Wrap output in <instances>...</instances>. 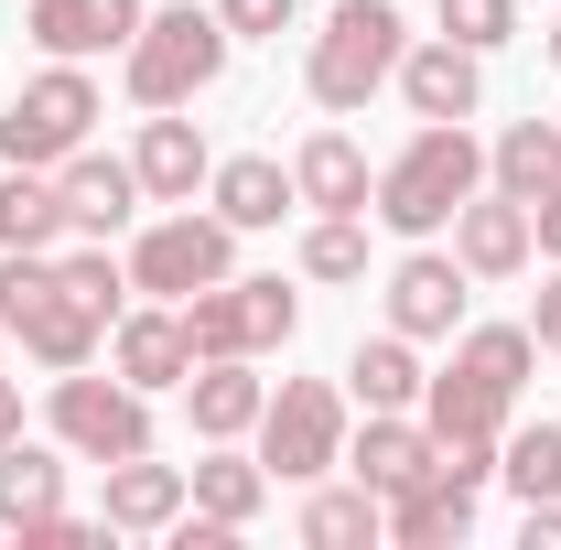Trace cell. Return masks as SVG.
Listing matches in <instances>:
<instances>
[{"instance_id":"1","label":"cell","mask_w":561,"mask_h":550,"mask_svg":"<svg viewBox=\"0 0 561 550\" xmlns=\"http://www.w3.org/2000/svg\"><path fill=\"white\" fill-rule=\"evenodd\" d=\"M465 195H486V151H476V130L465 119H421L411 151L378 173V227H400V238H432V227H454V206Z\"/></svg>"},{"instance_id":"2","label":"cell","mask_w":561,"mask_h":550,"mask_svg":"<svg viewBox=\"0 0 561 550\" xmlns=\"http://www.w3.org/2000/svg\"><path fill=\"white\" fill-rule=\"evenodd\" d=\"M400 55H411V22L389 0H335V22L302 55V87H313V108H367L400 76Z\"/></svg>"},{"instance_id":"3","label":"cell","mask_w":561,"mask_h":550,"mask_svg":"<svg viewBox=\"0 0 561 550\" xmlns=\"http://www.w3.org/2000/svg\"><path fill=\"white\" fill-rule=\"evenodd\" d=\"M227 44H238V33H227L216 11H195V0H184V11H140L119 76H130L140 108H184V98H206L216 76H227Z\"/></svg>"},{"instance_id":"4","label":"cell","mask_w":561,"mask_h":550,"mask_svg":"<svg viewBox=\"0 0 561 550\" xmlns=\"http://www.w3.org/2000/svg\"><path fill=\"white\" fill-rule=\"evenodd\" d=\"M260 465L291 475V485L335 475L346 465V389L335 378H280L271 411H260Z\"/></svg>"},{"instance_id":"5","label":"cell","mask_w":561,"mask_h":550,"mask_svg":"<svg viewBox=\"0 0 561 550\" xmlns=\"http://www.w3.org/2000/svg\"><path fill=\"white\" fill-rule=\"evenodd\" d=\"M184 313V335H195V367L206 356H260V345H291V324H302V302L280 291V280H206V291H184L173 302Z\"/></svg>"},{"instance_id":"6","label":"cell","mask_w":561,"mask_h":550,"mask_svg":"<svg viewBox=\"0 0 561 550\" xmlns=\"http://www.w3.org/2000/svg\"><path fill=\"white\" fill-rule=\"evenodd\" d=\"M55 443H66L76 465H130V454H151V389L66 367L55 378Z\"/></svg>"},{"instance_id":"7","label":"cell","mask_w":561,"mask_h":550,"mask_svg":"<svg viewBox=\"0 0 561 550\" xmlns=\"http://www.w3.org/2000/svg\"><path fill=\"white\" fill-rule=\"evenodd\" d=\"M238 271V227L227 216H162V227H140L130 249V291H151V302H184V291H206V280Z\"/></svg>"},{"instance_id":"8","label":"cell","mask_w":561,"mask_h":550,"mask_svg":"<svg viewBox=\"0 0 561 550\" xmlns=\"http://www.w3.org/2000/svg\"><path fill=\"white\" fill-rule=\"evenodd\" d=\"M87 119H98V87H87V66H44L22 98H11V119H0V162H33V173H55L76 140H87Z\"/></svg>"},{"instance_id":"9","label":"cell","mask_w":561,"mask_h":550,"mask_svg":"<svg viewBox=\"0 0 561 550\" xmlns=\"http://www.w3.org/2000/svg\"><path fill=\"white\" fill-rule=\"evenodd\" d=\"M465 291H476V271H465V260L411 249V260L389 271V324H400L411 345H432V335H454V324H465Z\"/></svg>"},{"instance_id":"10","label":"cell","mask_w":561,"mask_h":550,"mask_svg":"<svg viewBox=\"0 0 561 550\" xmlns=\"http://www.w3.org/2000/svg\"><path fill=\"white\" fill-rule=\"evenodd\" d=\"M55 195H66V227H76V238H119V227L140 216V173L76 140L66 162H55Z\"/></svg>"},{"instance_id":"11","label":"cell","mask_w":561,"mask_h":550,"mask_svg":"<svg viewBox=\"0 0 561 550\" xmlns=\"http://www.w3.org/2000/svg\"><path fill=\"white\" fill-rule=\"evenodd\" d=\"M22 33L55 55V66H87V55H130V33H140V0H33L22 11Z\"/></svg>"},{"instance_id":"12","label":"cell","mask_w":561,"mask_h":550,"mask_svg":"<svg viewBox=\"0 0 561 550\" xmlns=\"http://www.w3.org/2000/svg\"><path fill=\"white\" fill-rule=\"evenodd\" d=\"M108 367L130 378V389H184L195 378V335H184V313L173 302H140V313H119V345H108Z\"/></svg>"},{"instance_id":"13","label":"cell","mask_w":561,"mask_h":550,"mask_svg":"<svg viewBox=\"0 0 561 550\" xmlns=\"http://www.w3.org/2000/svg\"><path fill=\"white\" fill-rule=\"evenodd\" d=\"M98 324H108V313H87V302L66 291V271L44 280L33 302L0 313V335H22V356H44V367H87V356H98Z\"/></svg>"},{"instance_id":"14","label":"cell","mask_w":561,"mask_h":550,"mask_svg":"<svg viewBox=\"0 0 561 550\" xmlns=\"http://www.w3.org/2000/svg\"><path fill=\"white\" fill-rule=\"evenodd\" d=\"M400 98H411V119H476V98H486V55H465V44H411L400 55Z\"/></svg>"},{"instance_id":"15","label":"cell","mask_w":561,"mask_h":550,"mask_svg":"<svg viewBox=\"0 0 561 550\" xmlns=\"http://www.w3.org/2000/svg\"><path fill=\"white\" fill-rule=\"evenodd\" d=\"M184 465H151V454H130V465H108V496H98V529H130V540H151V529H184Z\"/></svg>"},{"instance_id":"16","label":"cell","mask_w":561,"mask_h":550,"mask_svg":"<svg viewBox=\"0 0 561 550\" xmlns=\"http://www.w3.org/2000/svg\"><path fill=\"white\" fill-rule=\"evenodd\" d=\"M529 249H540V238H529V206H518V195H465V206H454V260L476 280L529 271Z\"/></svg>"},{"instance_id":"17","label":"cell","mask_w":561,"mask_h":550,"mask_svg":"<svg viewBox=\"0 0 561 550\" xmlns=\"http://www.w3.org/2000/svg\"><path fill=\"white\" fill-rule=\"evenodd\" d=\"M346 475L367 485V496L421 485V475H432V421H411V411H367V432L346 443Z\"/></svg>"},{"instance_id":"18","label":"cell","mask_w":561,"mask_h":550,"mask_svg":"<svg viewBox=\"0 0 561 550\" xmlns=\"http://www.w3.org/2000/svg\"><path fill=\"white\" fill-rule=\"evenodd\" d=\"M130 173H140V195H151V206H195V184L216 173V162H206V130H195V119H173V108H151V119H140Z\"/></svg>"},{"instance_id":"19","label":"cell","mask_w":561,"mask_h":550,"mask_svg":"<svg viewBox=\"0 0 561 550\" xmlns=\"http://www.w3.org/2000/svg\"><path fill=\"white\" fill-rule=\"evenodd\" d=\"M291 195H302L313 216H367L378 173H367V151H356L346 130H313L302 151H291Z\"/></svg>"},{"instance_id":"20","label":"cell","mask_w":561,"mask_h":550,"mask_svg":"<svg viewBox=\"0 0 561 550\" xmlns=\"http://www.w3.org/2000/svg\"><path fill=\"white\" fill-rule=\"evenodd\" d=\"M184 411H195V443H238V432H260L271 389L249 378V356H206V367L184 378Z\"/></svg>"},{"instance_id":"21","label":"cell","mask_w":561,"mask_h":550,"mask_svg":"<svg viewBox=\"0 0 561 550\" xmlns=\"http://www.w3.org/2000/svg\"><path fill=\"white\" fill-rule=\"evenodd\" d=\"M206 195H216V216H227L238 238H249V227H280V216L302 206V195H291V173H280L271 151H238V162H216Z\"/></svg>"},{"instance_id":"22","label":"cell","mask_w":561,"mask_h":550,"mask_svg":"<svg viewBox=\"0 0 561 550\" xmlns=\"http://www.w3.org/2000/svg\"><path fill=\"white\" fill-rule=\"evenodd\" d=\"M507 389L496 378H476V367H443V378H421V421L432 432H476V443H507Z\"/></svg>"},{"instance_id":"23","label":"cell","mask_w":561,"mask_h":550,"mask_svg":"<svg viewBox=\"0 0 561 550\" xmlns=\"http://www.w3.org/2000/svg\"><path fill=\"white\" fill-rule=\"evenodd\" d=\"M465 529H476V496L443 485V475H421V485L389 496V540H400V550H454Z\"/></svg>"},{"instance_id":"24","label":"cell","mask_w":561,"mask_h":550,"mask_svg":"<svg viewBox=\"0 0 561 550\" xmlns=\"http://www.w3.org/2000/svg\"><path fill=\"white\" fill-rule=\"evenodd\" d=\"M184 496H195V518H216V529H249V518L271 507V465H249V454H227V443H216L206 465L184 475Z\"/></svg>"},{"instance_id":"25","label":"cell","mask_w":561,"mask_h":550,"mask_svg":"<svg viewBox=\"0 0 561 550\" xmlns=\"http://www.w3.org/2000/svg\"><path fill=\"white\" fill-rule=\"evenodd\" d=\"M486 184H496V195H518V206H540V195L561 184V119H518V130H496Z\"/></svg>"},{"instance_id":"26","label":"cell","mask_w":561,"mask_h":550,"mask_svg":"<svg viewBox=\"0 0 561 550\" xmlns=\"http://www.w3.org/2000/svg\"><path fill=\"white\" fill-rule=\"evenodd\" d=\"M55 238H76V227H66V195H55V173L11 162V173H0V249H55Z\"/></svg>"},{"instance_id":"27","label":"cell","mask_w":561,"mask_h":550,"mask_svg":"<svg viewBox=\"0 0 561 550\" xmlns=\"http://www.w3.org/2000/svg\"><path fill=\"white\" fill-rule=\"evenodd\" d=\"M44 507H66V454H44V443H0V529H22V518H44Z\"/></svg>"},{"instance_id":"28","label":"cell","mask_w":561,"mask_h":550,"mask_svg":"<svg viewBox=\"0 0 561 550\" xmlns=\"http://www.w3.org/2000/svg\"><path fill=\"white\" fill-rule=\"evenodd\" d=\"M346 389L367 400V411H411V400H421L411 335H400V324H389V335H367V345H356V367H346Z\"/></svg>"},{"instance_id":"29","label":"cell","mask_w":561,"mask_h":550,"mask_svg":"<svg viewBox=\"0 0 561 550\" xmlns=\"http://www.w3.org/2000/svg\"><path fill=\"white\" fill-rule=\"evenodd\" d=\"M389 529V496H367V485H324L313 507H302V540L313 550H367Z\"/></svg>"},{"instance_id":"30","label":"cell","mask_w":561,"mask_h":550,"mask_svg":"<svg viewBox=\"0 0 561 550\" xmlns=\"http://www.w3.org/2000/svg\"><path fill=\"white\" fill-rule=\"evenodd\" d=\"M529 356H540V335H529V324H476V335L454 345V367H476V378H496L507 400L529 389Z\"/></svg>"},{"instance_id":"31","label":"cell","mask_w":561,"mask_h":550,"mask_svg":"<svg viewBox=\"0 0 561 550\" xmlns=\"http://www.w3.org/2000/svg\"><path fill=\"white\" fill-rule=\"evenodd\" d=\"M496 475L518 485V507H529V496H561V421L507 432V443H496Z\"/></svg>"},{"instance_id":"32","label":"cell","mask_w":561,"mask_h":550,"mask_svg":"<svg viewBox=\"0 0 561 550\" xmlns=\"http://www.w3.org/2000/svg\"><path fill=\"white\" fill-rule=\"evenodd\" d=\"M367 271V227L356 216H313L302 227V280H356Z\"/></svg>"},{"instance_id":"33","label":"cell","mask_w":561,"mask_h":550,"mask_svg":"<svg viewBox=\"0 0 561 550\" xmlns=\"http://www.w3.org/2000/svg\"><path fill=\"white\" fill-rule=\"evenodd\" d=\"M518 33V0H443V44H465V55H496Z\"/></svg>"},{"instance_id":"34","label":"cell","mask_w":561,"mask_h":550,"mask_svg":"<svg viewBox=\"0 0 561 550\" xmlns=\"http://www.w3.org/2000/svg\"><path fill=\"white\" fill-rule=\"evenodd\" d=\"M55 271H66V291H76V302H87V313H119V291H130V271H119L108 249H66Z\"/></svg>"},{"instance_id":"35","label":"cell","mask_w":561,"mask_h":550,"mask_svg":"<svg viewBox=\"0 0 561 550\" xmlns=\"http://www.w3.org/2000/svg\"><path fill=\"white\" fill-rule=\"evenodd\" d=\"M291 11H302V0H216L227 33H291Z\"/></svg>"},{"instance_id":"36","label":"cell","mask_w":561,"mask_h":550,"mask_svg":"<svg viewBox=\"0 0 561 550\" xmlns=\"http://www.w3.org/2000/svg\"><path fill=\"white\" fill-rule=\"evenodd\" d=\"M529 550H561V496H529V529H518Z\"/></svg>"},{"instance_id":"37","label":"cell","mask_w":561,"mask_h":550,"mask_svg":"<svg viewBox=\"0 0 561 550\" xmlns=\"http://www.w3.org/2000/svg\"><path fill=\"white\" fill-rule=\"evenodd\" d=\"M529 238H540V249H551V260H561V184H551V195H540V206H529Z\"/></svg>"},{"instance_id":"38","label":"cell","mask_w":561,"mask_h":550,"mask_svg":"<svg viewBox=\"0 0 561 550\" xmlns=\"http://www.w3.org/2000/svg\"><path fill=\"white\" fill-rule=\"evenodd\" d=\"M529 335H540V345H551V356H561V280H551V291H540V313H529Z\"/></svg>"},{"instance_id":"39","label":"cell","mask_w":561,"mask_h":550,"mask_svg":"<svg viewBox=\"0 0 561 550\" xmlns=\"http://www.w3.org/2000/svg\"><path fill=\"white\" fill-rule=\"evenodd\" d=\"M11 432H22V389L0 378V443H11Z\"/></svg>"},{"instance_id":"40","label":"cell","mask_w":561,"mask_h":550,"mask_svg":"<svg viewBox=\"0 0 561 550\" xmlns=\"http://www.w3.org/2000/svg\"><path fill=\"white\" fill-rule=\"evenodd\" d=\"M551 66H561V0H551Z\"/></svg>"}]
</instances>
